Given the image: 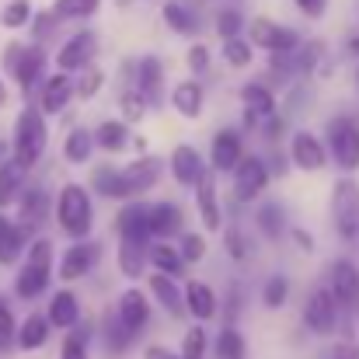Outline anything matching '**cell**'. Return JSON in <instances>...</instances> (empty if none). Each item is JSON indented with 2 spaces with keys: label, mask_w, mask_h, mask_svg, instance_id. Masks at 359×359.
Here are the masks:
<instances>
[{
  "label": "cell",
  "mask_w": 359,
  "mask_h": 359,
  "mask_svg": "<svg viewBox=\"0 0 359 359\" xmlns=\"http://www.w3.org/2000/svg\"><path fill=\"white\" fill-rule=\"evenodd\" d=\"M56 220L63 227V234H70L74 241H84L91 234V196L84 185H63L60 203H56Z\"/></svg>",
  "instance_id": "6da1fadb"
},
{
  "label": "cell",
  "mask_w": 359,
  "mask_h": 359,
  "mask_svg": "<svg viewBox=\"0 0 359 359\" xmlns=\"http://www.w3.org/2000/svg\"><path fill=\"white\" fill-rule=\"evenodd\" d=\"M42 150H46V119L39 109H25L14 126V164L28 171L42 157Z\"/></svg>",
  "instance_id": "7a4b0ae2"
},
{
  "label": "cell",
  "mask_w": 359,
  "mask_h": 359,
  "mask_svg": "<svg viewBox=\"0 0 359 359\" xmlns=\"http://www.w3.org/2000/svg\"><path fill=\"white\" fill-rule=\"evenodd\" d=\"M248 46L255 49H265V53H276V56H283V53H293V49H300V35L293 32V28H286V25H279V21H269V18H255L251 25H248Z\"/></svg>",
  "instance_id": "3957f363"
},
{
  "label": "cell",
  "mask_w": 359,
  "mask_h": 359,
  "mask_svg": "<svg viewBox=\"0 0 359 359\" xmlns=\"http://www.w3.org/2000/svg\"><path fill=\"white\" fill-rule=\"evenodd\" d=\"M328 150L335 157V164L342 171H356L359 168V122L349 116H339L328 126Z\"/></svg>",
  "instance_id": "277c9868"
},
{
  "label": "cell",
  "mask_w": 359,
  "mask_h": 359,
  "mask_svg": "<svg viewBox=\"0 0 359 359\" xmlns=\"http://www.w3.org/2000/svg\"><path fill=\"white\" fill-rule=\"evenodd\" d=\"M332 220L346 241L359 238V185L353 178H342L332 192Z\"/></svg>",
  "instance_id": "5b68a950"
},
{
  "label": "cell",
  "mask_w": 359,
  "mask_h": 359,
  "mask_svg": "<svg viewBox=\"0 0 359 359\" xmlns=\"http://www.w3.org/2000/svg\"><path fill=\"white\" fill-rule=\"evenodd\" d=\"M42 63H46V49L42 46H7L4 49V70L21 88L35 84V77L42 74Z\"/></svg>",
  "instance_id": "8992f818"
},
{
  "label": "cell",
  "mask_w": 359,
  "mask_h": 359,
  "mask_svg": "<svg viewBox=\"0 0 359 359\" xmlns=\"http://www.w3.org/2000/svg\"><path fill=\"white\" fill-rule=\"evenodd\" d=\"M161 178V157H140L133 161L126 171H119V182H122V199L129 196H140L147 189H154Z\"/></svg>",
  "instance_id": "52a82bcc"
},
{
  "label": "cell",
  "mask_w": 359,
  "mask_h": 359,
  "mask_svg": "<svg viewBox=\"0 0 359 359\" xmlns=\"http://www.w3.org/2000/svg\"><path fill=\"white\" fill-rule=\"evenodd\" d=\"M234 171H238L234 175V196H238L241 203L262 196V189L269 185V168H265L262 157H241V164Z\"/></svg>",
  "instance_id": "ba28073f"
},
{
  "label": "cell",
  "mask_w": 359,
  "mask_h": 359,
  "mask_svg": "<svg viewBox=\"0 0 359 359\" xmlns=\"http://www.w3.org/2000/svg\"><path fill=\"white\" fill-rule=\"evenodd\" d=\"M95 53H98V39H95V32H77V35L60 49V74L88 70L91 60H95Z\"/></svg>",
  "instance_id": "9c48e42d"
},
{
  "label": "cell",
  "mask_w": 359,
  "mask_h": 359,
  "mask_svg": "<svg viewBox=\"0 0 359 359\" xmlns=\"http://www.w3.org/2000/svg\"><path fill=\"white\" fill-rule=\"evenodd\" d=\"M304 321H307V328L318 332V335H332V332H335V325H339V307H335V300L328 297V290L311 293V300H307V307H304Z\"/></svg>",
  "instance_id": "30bf717a"
},
{
  "label": "cell",
  "mask_w": 359,
  "mask_h": 359,
  "mask_svg": "<svg viewBox=\"0 0 359 359\" xmlns=\"http://www.w3.org/2000/svg\"><path fill=\"white\" fill-rule=\"evenodd\" d=\"M328 297L335 300V307H359V269L353 262H335Z\"/></svg>",
  "instance_id": "8fae6325"
},
{
  "label": "cell",
  "mask_w": 359,
  "mask_h": 359,
  "mask_svg": "<svg viewBox=\"0 0 359 359\" xmlns=\"http://www.w3.org/2000/svg\"><path fill=\"white\" fill-rule=\"evenodd\" d=\"M290 157L300 171H321L325 161H328V150L314 133H297L293 143H290Z\"/></svg>",
  "instance_id": "7c38bea8"
},
{
  "label": "cell",
  "mask_w": 359,
  "mask_h": 359,
  "mask_svg": "<svg viewBox=\"0 0 359 359\" xmlns=\"http://www.w3.org/2000/svg\"><path fill=\"white\" fill-rule=\"evenodd\" d=\"M196 206H199V220L206 231H220V203H217V175L203 171V178L196 182Z\"/></svg>",
  "instance_id": "4fadbf2b"
},
{
  "label": "cell",
  "mask_w": 359,
  "mask_h": 359,
  "mask_svg": "<svg viewBox=\"0 0 359 359\" xmlns=\"http://www.w3.org/2000/svg\"><path fill=\"white\" fill-rule=\"evenodd\" d=\"M136 95L147 102V105H161V84H164V67L157 56H143L140 67H136Z\"/></svg>",
  "instance_id": "5bb4252c"
},
{
  "label": "cell",
  "mask_w": 359,
  "mask_h": 359,
  "mask_svg": "<svg viewBox=\"0 0 359 359\" xmlns=\"http://www.w3.org/2000/svg\"><path fill=\"white\" fill-rule=\"evenodd\" d=\"M203 171H206V164H203V157H199L196 147H189V143L175 147V154H171V175H175L178 185H192L196 189V182L203 178Z\"/></svg>",
  "instance_id": "9a60e30c"
},
{
  "label": "cell",
  "mask_w": 359,
  "mask_h": 359,
  "mask_svg": "<svg viewBox=\"0 0 359 359\" xmlns=\"http://www.w3.org/2000/svg\"><path fill=\"white\" fill-rule=\"evenodd\" d=\"M98 255H102L98 244H74V248H67V251H63V262H60V279H63V283L81 279V276L98 262Z\"/></svg>",
  "instance_id": "2e32d148"
},
{
  "label": "cell",
  "mask_w": 359,
  "mask_h": 359,
  "mask_svg": "<svg viewBox=\"0 0 359 359\" xmlns=\"http://www.w3.org/2000/svg\"><path fill=\"white\" fill-rule=\"evenodd\" d=\"M116 318H119V325L129 332V335H136L143 325H147V318H150V304H147V297L140 293V290H126L119 297V311H116Z\"/></svg>",
  "instance_id": "e0dca14e"
},
{
  "label": "cell",
  "mask_w": 359,
  "mask_h": 359,
  "mask_svg": "<svg viewBox=\"0 0 359 359\" xmlns=\"http://www.w3.org/2000/svg\"><path fill=\"white\" fill-rule=\"evenodd\" d=\"M241 105H244L248 126H258L262 119H272V112H276V98H272V91L262 88V84H248V88L241 91Z\"/></svg>",
  "instance_id": "ac0fdd59"
},
{
  "label": "cell",
  "mask_w": 359,
  "mask_h": 359,
  "mask_svg": "<svg viewBox=\"0 0 359 359\" xmlns=\"http://www.w3.org/2000/svg\"><path fill=\"white\" fill-rule=\"evenodd\" d=\"M147 231L150 238H171V234H182V213L175 203H157L147 210Z\"/></svg>",
  "instance_id": "d6986e66"
},
{
  "label": "cell",
  "mask_w": 359,
  "mask_h": 359,
  "mask_svg": "<svg viewBox=\"0 0 359 359\" xmlns=\"http://www.w3.org/2000/svg\"><path fill=\"white\" fill-rule=\"evenodd\" d=\"M70 98H74V81H70V74H56V77H49V81L42 84V98H39V105H42L46 116H56V112L67 109Z\"/></svg>",
  "instance_id": "ffe728a7"
},
{
  "label": "cell",
  "mask_w": 359,
  "mask_h": 359,
  "mask_svg": "<svg viewBox=\"0 0 359 359\" xmlns=\"http://www.w3.org/2000/svg\"><path fill=\"white\" fill-rule=\"evenodd\" d=\"M46 321H49V328H74V325L81 321V304H77V297H74L70 290H60V293L53 297V304H49Z\"/></svg>",
  "instance_id": "44dd1931"
},
{
  "label": "cell",
  "mask_w": 359,
  "mask_h": 359,
  "mask_svg": "<svg viewBox=\"0 0 359 359\" xmlns=\"http://www.w3.org/2000/svg\"><path fill=\"white\" fill-rule=\"evenodd\" d=\"M238 164H241V136L234 129L217 133V140H213V168L217 171H234Z\"/></svg>",
  "instance_id": "7402d4cb"
},
{
  "label": "cell",
  "mask_w": 359,
  "mask_h": 359,
  "mask_svg": "<svg viewBox=\"0 0 359 359\" xmlns=\"http://www.w3.org/2000/svg\"><path fill=\"white\" fill-rule=\"evenodd\" d=\"M185 307H189V314H196L199 321H206V318H213L217 314V297H213V290L206 286V283H199V279H192V283H185Z\"/></svg>",
  "instance_id": "603a6c76"
},
{
  "label": "cell",
  "mask_w": 359,
  "mask_h": 359,
  "mask_svg": "<svg viewBox=\"0 0 359 359\" xmlns=\"http://www.w3.org/2000/svg\"><path fill=\"white\" fill-rule=\"evenodd\" d=\"M46 286H49V265H32V262H25V269L18 272V283H14L18 297H21V300H35L39 293H46Z\"/></svg>",
  "instance_id": "cb8c5ba5"
},
{
  "label": "cell",
  "mask_w": 359,
  "mask_h": 359,
  "mask_svg": "<svg viewBox=\"0 0 359 359\" xmlns=\"http://www.w3.org/2000/svg\"><path fill=\"white\" fill-rule=\"evenodd\" d=\"M150 290H154L157 304H161L164 311H171V318H182V314H185V300H182V290L175 286V279L154 272V276H150Z\"/></svg>",
  "instance_id": "d4e9b609"
},
{
  "label": "cell",
  "mask_w": 359,
  "mask_h": 359,
  "mask_svg": "<svg viewBox=\"0 0 359 359\" xmlns=\"http://www.w3.org/2000/svg\"><path fill=\"white\" fill-rule=\"evenodd\" d=\"M171 105H175L178 116L196 119V116L203 112V88H199L196 81H182V84L171 91Z\"/></svg>",
  "instance_id": "484cf974"
},
{
  "label": "cell",
  "mask_w": 359,
  "mask_h": 359,
  "mask_svg": "<svg viewBox=\"0 0 359 359\" xmlns=\"http://www.w3.org/2000/svg\"><path fill=\"white\" fill-rule=\"evenodd\" d=\"M46 342H49V321H46V314H28L25 325L18 328V346H21L25 353H35V349H42Z\"/></svg>",
  "instance_id": "4316f807"
},
{
  "label": "cell",
  "mask_w": 359,
  "mask_h": 359,
  "mask_svg": "<svg viewBox=\"0 0 359 359\" xmlns=\"http://www.w3.org/2000/svg\"><path fill=\"white\" fill-rule=\"evenodd\" d=\"M46 192L42 189H28L25 192V199H21V217H18V227L28 234V231H35L42 220H46Z\"/></svg>",
  "instance_id": "83f0119b"
},
{
  "label": "cell",
  "mask_w": 359,
  "mask_h": 359,
  "mask_svg": "<svg viewBox=\"0 0 359 359\" xmlns=\"http://www.w3.org/2000/svg\"><path fill=\"white\" fill-rule=\"evenodd\" d=\"M119 269H122V276H129V279H140L143 276V269H147V244L143 241L119 238Z\"/></svg>",
  "instance_id": "f1b7e54d"
},
{
  "label": "cell",
  "mask_w": 359,
  "mask_h": 359,
  "mask_svg": "<svg viewBox=\"0 0 359 359\" xmlns=\"http://www.w3.org/2000/svg\"><path fill=\"white\" fill-rule=\"evenodd\" d=\"M119 234L126 241H143L150 238V231H147V206H140V203H129L126 210L119 213Z\"/></svg>",
  "instance_id": "f546056e"
},
{
  "label": "cell",
  "mask_w": 359,
  "mask_h": 359,
  "mask_svg": "<svg viewBox=\"0 0 359 359\" xmlns=\"http://www.w3.org/2000/svg\"><path fill=\"white\" fill-rule=\"evenodd\" d=\"M63 154H67L70 164H88L91 154H95V136H91L84 126L70 129V133H67V143H63Z\"/></svg>",
  "instance_id": "4dcf8cb0"
},
{
  "label": "cell",
  "mask_w": 359,
  "mask_h": 359,
  "mask_svg": "<svg viewBox=\"0 0 359 359\" xmlns=\"http://www.w3.org/2000/svg\"><path fill=\"white\" fill-rule=\"evenodd\" d=\"M147 262H154V269L161 272V276H178L182 269H185V262H182V255L171 248V244H164V241H157L154 248H147Z\"/></svg>",
  "instance_id": "1f68e13d"
},
{
  "label": "cell",
  "mask_w": 359,
  "mask_h": 359,
  "mask_svg": "<svg viewBox=\"0 0 359 359\" xmlns=\"http://www.w3.org/2000/svg\"><path fill=\"white\" fill-rule=\"evenodd\" d=\"M21 248H25V231L18 224H11L7 217H0V262L4 265L18 262Z\"/></svg>",
  "instance_id": "d6a6232c"
},
{
  "label": "cell",
  "mask_w": 359,
  "mask_h": 359,
  "mask_svg": "<svg viewBox=\"0 0 359 359\" xmlns=\"http://www.w3.org/2000/svg\"><path fill=\"white\" fill-rule=\"evenodd\" d=\"M164 21H168V25H171L178 35H192V32L199 28L196 11H192V7H185V4H178V0L164 4Z\"/></svg>",
  "instance_id": "836d02e7"
},
{
  "label": "cell",
  "mask_w": 359,
  "mask_h": 359,
  "mask_svg": "<svg viewBox=\"0 0 359 359\" xmlns=\"http://www.w3.org/2000/svg\"><path fill=\"white\" fill-rule=\"evenodd\" d=\"M126 140H129V129H126V122H119V119L102 122L98 133H95V147H102V150H122Z\"/></svg>",
  "instance_id": "e575fe53"
},
{
  "label": "cell",
  "mask_w": 359,
  "mask_h": 359,
  "mask_svg": "<svg viewBox=\"0 0 359 359\" xmlns=\"http://www.w3.org/2000/svg\"><path fill=\"white\" fill-rule=\"evenodd\" d=\"M213 353H217V359H244V335H241L238 328H224L220 335H217V342H213Z\"/></svg>",
  "instance_id": "d590c367"
},
{
  "label": "cell",
  "mask_w": 359,
  "mask_h": 359,
  "mask_svg": "<svg viewBox=\"0 0 359 359\" xmlns=\"http://www.w3.org/2000/svg\"><path fill=\"white\" fill-rule=\"evenodd\" d=\"M255 220H258V231H262L265 238H272V241L286 231V217H283V206H279V203H265V206L258 210Z\"/></svg>",
  "instance_id": "8d00e7d4"
},
{
  "label": "cell",
  "mask_w": 359,
  "mask_h": 359,
  "mask_svg": "<svg viewBox=\"0 0 359 359\" xmlns=\"http://www.w3.org/2000/svg\"><path fill=\"white\" fill-rule=\"evenodd\" d=\"M21 178H25V168H18L14 161H7V164H0V210L18 196V189H21Z\"/></svg>",
  "instance_id": "74e56055"
},
{
  "label": "cell",
  "mask_w": 359,
  "mask_h": 359,
  "mask_svg": "<svg viewBox=\"0 0 359 359\" xmlns=\"http://www.w3.org/2000/svg\"><path fill=\"white\" fill-rule=\"evenodd\" d=\"M102 0H56L53 4V18L63 21V18H91L98 11Z\"/></svg>",
  "instance_id": "f35d334b"
},
{
  "label": "cell",
  "mask_w": 359,
  "mask_h": 359,
  "mask_svg": "<svg viewBox=\"0 0 359 359\" xmlns=\"http://www.w3.org/2000/svg\"><path fill=\"white\" fill-rule=\"evenodd\" d=\"M91 189L109 196V199H122V182H119V171L116 168H98L91 175Z\"/></svg>",
  "instance_id": "ab89813d"
},
{
  "label": "cell",
  "mask_w": 359,
  "mask_h": 359,
  "mask_svg": "<svg viewBox=\"0 0 359 359\" xmlns=\"http://www.w3.org/2000/svg\"><path fill=\"white\" fill-rule=\"evenodd\" d=\"M32 21V4L28 0H11L4 11H0V25L4 28H21Z\"/></svg>",
  "instance_id": "60d3db41"
},
{
  "label": "cell",
  "mask_w": 359,
  "mask_h": 359,
  "mask_svg": "<svg viewBox=\"0 0 359 359\" xmlns=\"http://www.w3.org/2000/svg\"><path fill=\"white\" fill-rule=\"evenodd\" d=\"M286 297H290V279H286V276H272V279L265 283V290H262V300H265L269 307H283Z\"/></svg>",
  "instance_id": "b9f144b4"
},
{
  "label": "cell",
  "mask_w": 359,
  "mask_h": 359,
  "mask_svg": "<svg viewBox=\"0 0 359 359\" xmlns=\"http://www.w3.org/2000/svg\"><path fill=\"white\" fill-rule=\"evenodd\" d=\"M203 353H206V332L196 325V328H189V332H185L182 356H178V359H203Z\"/></svg>",
  "instance_id": "7bdbcfd3"
},
{
  "label": "cell",
  "mask_w": 359,
  "mask_h": 359,
  "mask_svg": "<svg viewBox=\"0 0 359 359\" xmlns=\"http://www.w3.org/2000/svg\"><path fill=\"white\" fill-rule=\"evenodd\" d=\"M251 46L244 42V39H231V42H224V60L231 63V67H248L251 63Z\"/></svg>",
  "instance_id": "ee69618b"
},
{
  "label": "cell",
  "mask_w": 359,
  "mask_h": 359,
  "mask_svg": "<svg viewBox=\"0 0 359 359\" xmlns=\"http://www.w3.org/2000/svg\"><path fill=\"white\" fill-rule=\"evenodd\" d=\"M178 255H182V262H185V265H196V262H203V255H206V241L199 238V234H185Z\"/></svg>",
  "instance_id": "f6af8a7d"
},
{
  "label": "cell",
  "mask_w": 359,
  "mask_h": 359,
  "mask_svg": "<svg viewBox=\"0 0 359 359\" xmlns=\"http://www.w3.org/2000/svg\"><path fill=\"white\" fill-rule=\"evenodd\" d=\"M217 32L224 35V42H231V39H241V14L238 11H220V18H217Z\"/></svg>",
  "instance_id": "bcb514c9"
},
{
  "label": "cell",
  "mask_w": 359,
  "mask_h": 359,
  "mask_svg": "<svg viewBox=\"0 0 359 359\" xmlns=\"http://www.w3.org/2000/svg\"><path fill=\"white\" fill-rule=\"evenodd\" d=\"M129 339H133V335H129V332L119 325V318H112V321L105 325V342H109V353H122V349L129 346Z\"/></svg>",
  "instance_id": "7dc6e473"
},
{
  "label": "cell",
  "mask_w": 359,
  "mask_h": 359,
  "mask_svg": "<svg viewBox=\"0 0 359 359\" xmlns=\"http://www.w3.org/2000/svg\"><path fill=\"white\" fill-rule=\"evenodd\" d=\"M119 105H122V116H126L129 122H140V119H143V112H147V102H143L136 91H126Z\"/></svg>",
  "instance_id": "c3c4849f"
},
{
  "label": "cell",
  "mask_w": 359,
  "mask_h": 359,
  "mask_svg": "<svg viewBox=\"0 0 359 359\" xmlns=\"http://www.w3.org/2000/svg\"><path fill=\"white\" fill-rule=\"evenodd\" d=\"M98 88H102V70H95V67H88L84 77H81V84H74V91H77L81 98H95Z\"/></svg>",
  "instance_id": "681fc988"
},
{
  "label": "cell",
  "mask_w": 359,
  "mask_h": 359,
  "mask_svg": "<svg viewBox=\"0 0 359 359\" xmlns=\"http://www.w3.org/2000/svg\"><path fill=\"white\" fill-rule=\"evenodd\" d=\"M189 67H192V74H206L210 70V49L206 46H192L189 49Z\"/></svg>",
  "instance_id": "f907efd6"
},
{
  "label": "cell",
  "mask_w": 359,
  "mask_h": 359,
  "mask_svg": "<svg viewBox=\"0 0 359 359\" xmlns=\"http://www.w3.org/2000/svg\"><path fill=\"white\" fill-rule=\"evenodd\" d=\"M60 359H88V346H84V339H81V335H70V339L63 342Z\"/></svg>",
  "instance_id": "816d5d0a"
},
{
  "label": "cell",
  "mask_w": 359,
  "mask_h": 359,
  "mask_svg": "<svg viewBox=\"0 0 359 359\" xmlns=\"http://www.w3.org/2000/svg\"><path fill=\"white\" fill-rule=\"evenodd\" d=\"M11 339H14V318H11V311L0 304V349H7Z\"/></svg>",
  "instance_id": "f5cc1de1"
},
{
  "label": "cell",
  "mask_w": 359,
  "mask_h": 359,
  "mask_svg": "<svg viewBox=\"0 0 359 359\" xmlns=\"http://www.w3.org/2000/svg\"><path fill=\"white\" fill-rule=\"evenodd\" d=\"M307 18H325V11H328V0H293Z\"/></svg>",
  "instance_id": "db71d44e"
},
{
  "label": "cell",
  "mask_w": 359,
  "mask_h": 359,
  "mask_svg": "<svg viewBox=\"0 0 359 359\" xmlns=\"http://www.w3.org/2000/svg\"><path fill=\"white\" fill-rule=\"evenodd\" d=\"M227 248H231V255H234V262H244V255H248V241L238 238L234 231L227 234Z\"/></svg>",
  "instance_id": "11a10c76"
},
{
  "label": "cell",
  "mask_w": 359,
  "mask_h": 359,
  "mask_svg": "<svg viewBox=\"0 0 359 359\" xmlns=\"http://www.w3.org/2000/svg\"><path fill=\"white\" fill-rule=\"evenodd\" d=\"M53 21H56L53 14H39V18H35V35H46V32L53 28Z\"/></svg>",
  "instance_id": "9f6ffc18"
},
{
  "label": "cell",
  "mask_w": 359,
  "mask_h": 359,
  "mask_svg": "<svg viewBox=\"0 0 359 359\" xmlns=\"http://www.w3.org/2000/svg\"><path fill=\"white\" fill-rule=\"evenodd\" d=\"M147 359H178V356L168 353V349H161V346H150V349H147Z\"/></svg>",
  "instance_id": "6f0895ef"
},
{
  "label": "cell",
  "mask_w": 359,
  "mask_h": 359,
  "mask_svg": "<svg viewBox=\"0 0 359 359\" xmlns=\"http://www.w3.org/2000/svg\"><path fill=\"white\" fill-rule=\"evenodd\" d=\"M293 238L300 241V248H307V251H311V248H314V244H311V238H307V234H304V231H293Z\"/></svg>",
  "instance_id": "680465c9"
},
{
  "label": "cell",
  "mask_w": 359,
  "mask_h": 359,
  "mask_svg": "<svg viewBox=\"0 0 359 359\" xmlns=\"http://www.w3.org/2000/svg\"><path fill=\"white\" fill-rule=\"evenodd\" d=\"M349 49H353V53L359 56V35H353V39H349Z\"/></svg>",
  "instance_id": "91938a15"
},
{
  "label": "cell",
  "mask_w": 359,
  "mask_h": 359,
  "mask_svg": "<svg viewBox=\"0 0 359 359\" xmlns=\"http://www.w3.org/2000/svg\"><path fill=\"white\" fill-rule=\"evenodd\" d=\"M4 98H7V91H4V81H0V105H4Z\"/></svg>",
  "instance_id": "94428289"
},
{
  "label": "cell",
  "mask_w": 359,
  "mask_h": 359,
  "mask_svg": "<svg viewBox=\"0 0 359 359\" xmlns=\"http://www.w3.org/2000/svg\"><path fill=\"white\" fill-rule=\"evenodd\" d=\"M116 4H119V7H129V4H133V0H116Z\"/></svg>",
  "instance_id": "6125c7cd"
},
{
  "label": "cell",
  "mask_w": 359,
  "mask_h": 359,
  "mask_svg": "<svg viewBox=\"0 0 359 359\" xmlns=\"http://www.w3.org/2000/svg\"><path fill=\"white\" fill-rule=\"evenodd\" d=\"M339 359H353V356H346V353H342V356H339Z\"/></svg>",
  "instance_id": "be15d7a7"
}]
</instances>
